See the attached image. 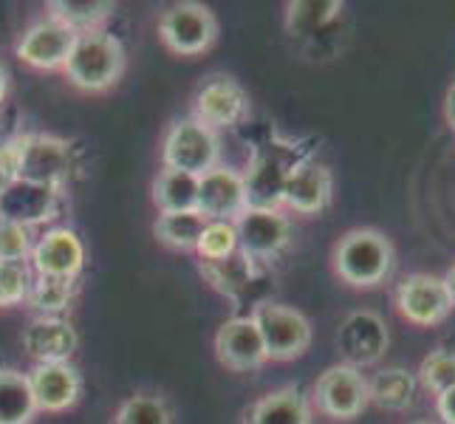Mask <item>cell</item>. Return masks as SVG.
<instances>
[{
  "instance_id": "8",
  "label": "cell",
  "mask_w": 455,
  "mask_h": 424,
  "mask_svg": "<svg viewBox=\"0 0 455 424\" xmlns=\"http://www.w3.org/2000/svg\"><path fill=\"white\" fill-rule=\"evenodd\" d=\"M314 404L328 419L351 421L371 404L368 380L359 368H351L345 363L325 368L320 380L314 382Z\"/></svg>"
},
{
  "instance_id": "29",
  "label": "cell",
  "mask_w": 455,
  "mask_h": 424,
  "mask_svg": "<svg viewBox=\"0 0 455 424\" xmlns=\"http://www.w3.org/2000/svg\"><path fill=\"white\" fill-rule=\"evenodd\" d=\"M76 294V280L68 277H49V275H35L28 289V306L40 311V317H57L60 311H66Z\"/></svg>"
},
{
  "instance_id": "30",
  "label": "cell",
  "mask_w": 455,
  "mask_h": 424,
  "mask_svg": "<svg viewBox=\"0 0 455 424\" xmlns=\"http://www.w3.org/2000/svg\"><path fill=\"white\" fill-rule=\"evenodd\" d=\"M111 424H172V413L162 396L136 394L119 404Z\"/></svg>"
},
{
  "instance_id": "2",
  "label": "cell",
  "mask_w": 455,
  "mask_h": 424,
  "mask_svg": "<svg viewBox=\"0 0 455 424\" xmlns=\"http://www.w3.org/2000/svg\"><path fill=\"white\" fill-rule=\"evenodd\" d=\"M62 71H66L74 88L88 93H102L114 88L124 74V49L119 37H114L105 28L76 35V43Z\"/></svg>"
},
{
  "instance_id": "13",
  "label": "cell",
  "mask_w": 455,
  "mask_h": 424,
  "mask_svg": "<svg viewBox=\"0 0 455 424\" xmlns=\"http://www.w3.org/2000/svg\"><path fill=\"white\" fill-rule=\"evenodd\" d=\"M74 43H76V31H71L68 26H62L54 18H45L23 31L14 54H18V60L28 68L54 71L68 62Z\"/></svg>"
},
{
  "instance_id": "35",
  "label": "cell",
  "mask_w": 455,
  "mask_h": 424,
  "mask_svg": "<svg viewBox=\"0 0 455 424\" xmlns=\"http://www.w3.org/2000/svg\"><path fill=\"white\" fill-rule=\"evenodd\" d=\"M18 179V136L0 145V193Z\"/></svg>"
},
{
  "instance_id": "4",
  "label": "cell",
  "mask_w": 455,
  "mask_h": 424,
  "mask_svg": "<svg viewBox=\"0 0 455 424\" xmlns=\"http://www.w3.org/2000/svg\"><path fill=\"white\" fill-rule=\"evenodd\" d=\"M74 172V150L66 139L49 133L18 136V179L62 190Z\"/></svg>"
},
{
  "instance_id": "1",
  "label": "cell",
  "mask_w": 455,
  "mask_h": 424,
  "mask_svg": "<svg viewBox=\"0 0 455 424\" xmlns=\"http://www.w3.org/2000/svg\"><path fill=\"white\" fill-rule=\"evenodd\" d=\"M334 272L354 289H373L394 269V244L379 229H351L334 246Z\"/></svg>"
},
{
  "instance_id": "7",
  "label": "cell",
  "mask_w": 455,
  "mask_h": 424,
  "mask_svg": "<svg viewBox=\"0 0 455 424\" xmlns=\"http://www.w3.org/2000/svg\"><path fill=\"white\" fill-rule=\"evenodd\" d=\"M159 37L172 54L198 57L212 49L218 40V20L210 6L204 4H172L159 18Z\"/></svg>"
},
{
  "instance_id": "36",
  "label": "cell",
  "mask_w": 455,
  "mask_h": 424,
  "mask_svg": "<svg viewBox=\"0 0 455 424\" xmlns=\"http://www.w3.org/2000/svg\"><path fill=\"white\" fill-rule=\"evenodd\" d=\"M435 411H438V419L444 424H455V388L444 390V394L435 396Z\"/></svg>"
},
{
  "instance_id": "17",
  "label": "cell",
  "mask_w": 455,
  "mask_h": 424,
  "mask_svg": "<svg viewBox=\"0 0 455 424\" xmlns=\"http://www.w3.org/2000/svg\"><path fill=\"white\" fill-rule=\"evenodd\" d=\"M31 269L35 275H49V277H68L76 280V275L85 266V249L83 241L76 238L71 229H49L31 246Z\"/></svg>"
},
{
  "instance_id": "11",
  "label": "cell",
  "mask_w": 455,
  "mask_h": 424,
  "mask_svg": "<svg viewBox=\"0 0 455 424\" xmlns=\"http://www.w3.org/2000/svg\"><path fill=\"white\" fill-rule=\"evenodd\" d=\"M396 308L407 323L430 328V325L444 323L455 306L450 300V292L442 277L416 272V275H407L399 283Z\"/></svg>"
},
{
  "instance_id": "32",
  "label": "cell",
  "mask_w": 455,
  "mask_h": 424,
  "mask_svg": "<svg viewBox=\"0 0 455 424\" xmlns=\"http://www.w3.org/2000/svg\"><path fill=\"white\" fill-rule=\"evenodd\" d=\"M35 269L28 260H0V308H12L28 297Z\"/></svg>"
},
{
  "instance_id": "5",
  "label": "cell",
  "mask_w": 455,
  "mask_h": 424,
  "mask_svg": "<svg viewBox=\"0 0 455 424\" xmlns=\"http://www.w3.org/2000/svg\"><path fill=\"white\" fill-rule=\"evenodd\" d=\"M221 159V141L218 133L204 128L196 119H179L170 124L162 145V162L167 170L190 172V176H204L218 167Z\"/></svg>"
},
{
  "instance_id": "21",
  "label": "cell",
  "mask_w": 455,
  "mask_h": 424,
  "mask_svg": "<svg viewBox=\"0 0 455 424\" xmlns=\"http://www.w3.org/2000/svg\"><path fill=\"white\" fill-rule=\"evenodd\" d=\"M246 424H311V407L297 388L269 390L246 411Z\"/></svg>"
},
{
  "instance_id": "28",
  "label": "cell",
  "mask_w": 455,
  "mask_h": 424,
  "mask_svg": "<svg viewBox=\"0 0 455 424\" xmlns=\"http://www.w3.org/2000/svg\"><path fill=\"white\" fill-rule=\"evenodd\" d=\"M286 28L291 37H311L339 18V0H297L286 6Z\"/></svg>"
},
{
  "instance_id": "9",
  "label": "cell",
  "mask_w": 455,
  "mask_h": 424,
  "mask_svg": "<svg viewBox=\"0 0 455 424\" xmlns=\"http://www.w3.org/2000/svg\"><path fill=\"white\" fill-rule=\"evenodd\" d=\"M249 114V97L243 85L227 74L207 76L193 97V119L210 131H227L241 124Z\"/></svg>"
},
{
  "instance_id": "25",
  "label": "cell",
  "mask_w": 455,
  "mask_h": 424,
  "mask_svg": "<svg viewBox=\"0 0 455 424\" xmlns=\"http://www.w3.org/2000/svg\"><path fill=\"white\" fill-rule=\"evenodd\" d=\"M207 227V218L198 210L190 212H162L159 221L153 224V232L159 244L176 252H196V246L201 241V232Z\"/></svg>"
},
{
  "instance_id": "16",
  "label": "cell",
  "mask_w": 455,
  "mask_h": 424,
  "mask_svg": "<svg viewBox=\"0 0 455 424\" xmlns=\"http://www.w3.org/2000/svg\"><path fill=\"white\" fill-rule=\"evenodd\" d=\"M215 354H218V363L224 368L238 371V373L258 371L260 365L269 363L260 332L252 317H232L218 328Z\"/></svg>"
},
{
  "instance_id": "15",
  "label": "cell",
  "mask_w": 455,
  "mask_h": 424,
  "mask_svg": "<svg viewBox=\"0 0 455 424\" xmlns=\"http://www.w3.org/2000/svg\"><path fill=\"white\" fill-rule=\"evenodd\" d=\"M60 193L49 187L14 179L4 193H0V221L14 224L23 229H35L45 221L57 218Z\"/></svg>"
},
{
  "instance_id": "31",
  "label": "cell",
  "mask_w": 455,
  "mask_h": 424,
  "mask_svg": "<svg viewBox=\"0 0 455 424\" xmlns=\"http://www.w3.org/2000/svg\"><path fill=\"white\" fill-rule=\"evenodd\" d=\"M416 382L425 390H430L433 396L455 388V351L438 348V351L427 354L419 365Z\"/></svg>"
},
{
  "instance_id": "34",
  "label": "cell",
  "mask_w": 455,
  "mask_h": 424,
  "mask_svg": "<svg viewBox=\"0 0 455 424\" xmlns=\"http://www.w3.org/2000/svg\"><path fill=\"white\" fill-rule=\"evenodd\" d=\"M31 246V229L0 221V260H26Z\"/></svg>"
},
{
  "instance_id": "39",
  "label": "cell",
  "mask_w": 455,
  "mask_h": 424,
  "mask_svg": "<svg viewBox=\"0 0 455 424\" xmlns=\"http://www.w3.org/2000/svg\"><path fill=\"white\" fill-rule=\"evenodd\" d=\"M6 93H9V74H6V68H4V66H0V105H4Z\"/></svg>"
},
{
  "instance_id": "37",
  "label": "cell",
  "mask_w": 455,
  "mask_h": 424,
  "mask_svg": "<svg viewBox=\"0 0 455 424\" xmlns=\"http://www.w3.org/2000/svg\"><path fill=\"white\" fill-rule=\"evenodd\" d=\"M444 122H447V128L455 133V83L447 88V97H444Z\"/></svg>"
},
{
  "instance_id": "23",
  "label": "cell",
  "mask_w": 455,
  "mask_h": 424,
  "mask_svg": "<svg viewBox=\"0 0 455 424\" xmlns=\"http://www.w3.org/2000/svg\"><path fill=\"white\" fill-rule=\"evenodd\" d=\"M37 413L28 373L0 368V424H28Z\"/></svg>"
},
{
  "instance_id": "18",
  "label": "cell",
  "mask_w": 455,
  "mask_h": 424,
  "mask_svg": "<svg viewBox=\"0 0 455 424\" xmlns=\"http://www.w3.org/2000/svg\"><path fill=\"white\" fill-rule=\"evenodd\" d=\"M35 404L43 413H62L80 402L83 380L71 363H40L28 373Z\"/></svg>"
},
{
  "instance_id": "19",
  "label": "cell",
  "mask_w": 455,
  "mask_h": 424,
  "mask_svg": "<svg viewBox=\"0 0 455 424\" xmlns=\"http://www.w3.org/2000/svg\"><path fill=\"white\" fill-rule=\"evenodd\" d=\"M334 179L331 170L317 159H306L291 170V176L283 187V207L300 215H317L331 204Z\"/></svg>"
},
{
  "instance_id": "24",
  "label": "cell",
  "mask_w": 455,
  "mask_h": 424,
  "mask_svg": "<svg viewBox=\"0 0 455 424\" xmlns=\"http://www.w3.org/2000/svg\"><path fill=\"white\" fill-rule=\"evenodd\" d=\"M153 201L159 212H190L198 204V176L162 170L153 181Z\"/></svg>"
},
{
  "instance_id": "12",
  "label": "cell",
  "mask_w": 455,
  "mask_h": 424,
  "mask_svg": "<svg viewBox=\"0 0 455 424\" xmlns=\"http://www.w3.org/2000/svg\"><path fill=\"white\" fill-rule=\"evenodd\" d=\"M337 348L345 365H376L387 351V325L376 311H354L342 320L337 332Z\"/></svg>"
},
{
  "instance_id": "14",
  "label": "cell",
  "mask_w": 455,
  "mask_h": 424,
  "mask_svg": "<svg viewBox=\"0 0 455 424\" xmlns=\"http://www.w3.org/2000/svg\"><path fill=\"white\" fill-rule=\"evenodd\" d=\"M246 204V184L243 172L218 164L215 170L204 172L198 179V204L196 210L207 218V221H235Z\"/></svg>"
},
{
  "instance_id": "20",
  "label": "cell",
  "mask_w": 455,
  "mask_h": 424,
  "mask_svg": "<svg viewBox=\"0 0 455 424\" xmlns=\"http://www.w3.org/2000/svg\"><path fill=\"white\" fill-rule=\"evenodd\" d=\"M80 345L76 328L62 317H37L23 328V348L40 363H68Z\"/></svg>"
},
{
  "instance_id": "22",
  "label": "cell",
  "mask_w": 455,
  "mask_h": 424,
  "mask_svg": "<svg viewBox=\"0 0 455 424\" xmlns=\"http://www.w3.org/2000/svg\"><path fill=\"white\" fill-rule=\"evenodd\" d=\"M416 388H419L416 373L404 368H387V371H379L368 382V396L376 407H382V411L402 413L413 404Z\"/></svg>"
},
{
  "instance_id": "6",
  "label": "cell",
  "mask_w": 455,
  "mask_h": 424,
  "mask_svg": "<svg viewBox=\"0 0 455 424\" xmlns=\"http://www.w3.org/2000/svg\"><path fill=\"white\" fill-rule=\"evenodd\" d=\"M260 332L266 356L275 363H289L308 351L311 345V323L303 311L286 303H260L252 314Z\"/></svg>"
},
{
  "instance_id": "3",
  "label": "cell",
  "mask_w": 455,
  "mask_h": 424,
  "mask_svg": "<svg viewBox=\"0 0 455 424\" xmlns=\"http://www.w3.org/2000/svg\"><path fill=\"white\" fill-rule=\"evenodd\" d=\"M306 156L297 150L291 141L272 139L260 145L249 167L243 172L246 184V204L255 210H280L283 207V187L291 176V170L300 164Z\"/></svg>"
},
{
  "instance_id": "40",
  "label": "cell",
  "mask_w": 455,
  "mask_h": 424,
  "mask_svg": "<svg viewBox=\"0 0 455 424\" xmlns=\"http://www.w3.org/2000/svg\"><path fill=\"white\" fill-rule=\"evenodd\" d=\"M411 424H430V421H411Z\"/></svg>"
},
{
  "instance_id": "33",
  "label": "cell",
  "mask_w": 455,
  "mask_h": 424,
  "mask_svg": "<svg viewBox=\"0 0 455 424\" xmlns=\"http://www.w3.org/2000/svg\"><path fill=\"white\" fill-rule=\"evenodd\" d=\"M201 260H221L238 252V232L232 221H207L196 246Z\"/></svg>"
},
{
  "instance_id": "10",
  "label": "cell",
  "mask_w": 455,
  "mask_h": 424,
  "mask_svg": "<svg viewBox=\"0 0 455 424\" xmlns=\"http://www.w3.org/2000/svg\"><path fill=\"white\" fill-rule=\"evenodd\" d=\"M232 224L238 232V252L249 260H272L291 241V224L280 210L246 207Z\"/></svg>"
},
{
  "instance_id": "27",
  "label": "cell",
  "mask_w": 455,
  "mask_h": 424,
  "mask_svg": "<svg viewBox=\"0 0 455 424\" xmlns=\"http://www.w3.org/2000/svg\"><path fill=\"white\" fill-rule=\"evenodd\" d=\"M49 12V18L83 35V31H97L116 12V4H108V0H52Z\"/></svg>"
},
{
  "instance_id": "26",
  "label": "cell",
  "mask_w": 455,
  "mask_h": 424,
  "mask_svg": "<svg viewBox=\"0 0 455 424\" xmlns=\"http://www.w3.org/2000/svg\"><path fill=\"white\" fill-rule=\"evenodd\" d=\"M252 266H255V260H249L243 252H235L221 260H201V275L210 280V286L215 292L238 300V297L246 292L249 280H252Z\"/></svg>"
},
{
  "instance_id": "38",
  "label": "cell",
  "mask_w": 455,
  "mask_h": 424,
  "mask_svg": "<svg viewBox=\"0 0 455 424\" xmlns=\"http://www.w3.org/2000/svg\"><path fill=\"white\" fill-rule=\"evenodd\" d=\"M442 280H444V286H447V292H450V300H452V306H455V263H452V269H450Z\"/></svg>"
}]
</instances>
